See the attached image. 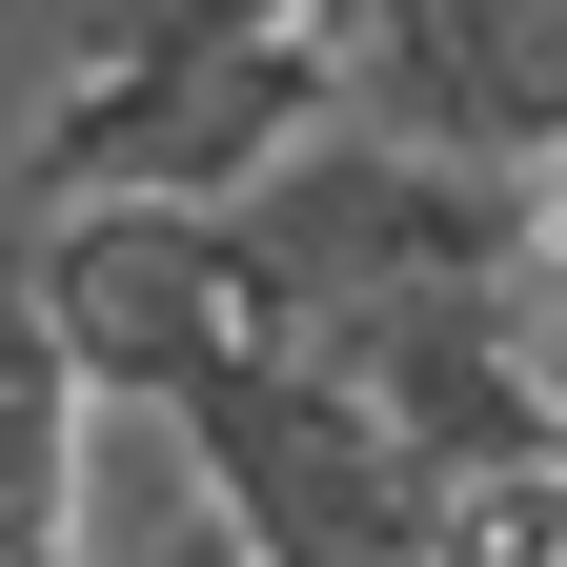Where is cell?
<instances>
[{
  "instance_id": "1",
  "label": "cell",
  "mask_w": 567,
  "mask_h": 567,
  "mask_svg": "<svg viewBox=\"0 0 567 567\" xmlns=\"http://www.w3.org/2000/svg\"><path fill=\"white\" fill-rule=\"evenodd\" d=\"M41 324H61V365H82L102 405L142 425H183L224 365H264V344H305L284 324V284L244 264L224 203H41Z\"/></svg>"
},
{
  "instance_id": "2",
  "label": "cell",
  "mask_w": 567,
  "mask_h": 567,
  "mask_svg": "<svg viewBox=\"0 0 567 567\" xmlns=\"http://www.w3.org/2000/svg\"><path fill=\"white\" fill-rule=\"evenodd\" d=\"M305 365L365 405L385 446L446 486V507L567 446V385H547V344H527V284H507V264H486V284H385V305L305 324Z\"/></svg>"
},
{
  "instance_id": "3",
  "label": "cell",
  "mask_w": 567,
  "mask_h": 567,
  "mask_svg": "<svg viewBox=\"0 0 567 567\" xmlns=\"http://www.w3.org/2000/svg\"><path fill=\"white\" fill-rule=\"evenodd\" d=\"M305 122H324V41L264 21V41H203V61L61 82L41 142H21V183H41V203H244Z\"/></svg>"
},
{
  "instance_id": "4",
  "label": "cell",
  "mask_w": 567,
  "mask_h": 567,
  "mask_svg": "<svg viewBox=\"0 0 567 567\" xmlns=\"http://www.w3.org/2000/svg\"><path fill=\"white\" fill-rule=\"evenodd\" d=\"M183 466L224 486V527H244L264 567H405L425 527H446V486H425L305 344H264V365L203 385V405H183Z\"/></svg>"
},
{
  "instance_id": "5",
  "label": "cell",
  "mask_w": 567,
  "mask_h": 567,
  "mask_svg": "<svg viewBox=\"0 0 567 567\" xmlns=\"http://www.w3.org/2000/svg\"><path fill=\"white\" fill-rule=\"evenodd\" d=\"M324 102L446 163H547L567 142V0H344Z\"/></svg>"
},
{
  "instance_id": "6",
  "label": "cell",
  "mask_w": 567,
  "mask_h": 567,
  "mask_svg": "<svg viewBox=\"0 0 567 567\" xmlns=\"http://www.w3.org/2000/svg\"><path fill=\"white\" fill-rule=\"evenodd\" d=\"M305 0H61V82H122V61H203V41H264Z\"/></svg>"
},
{
  "instance_id": "7",
  "label": "cell",
  "mask_w": 567,
  "mask_h": 567,
  "mask_svg": "<svg viewBox=\"0 0 567 567\" xmlns=\"http://www.w3.org/2000/svg\"><path fill=\"white\" fill-rule=\"evenodd\" d=\"M527 344H547V385H567V142H547V183H527Z\"/></svg>"
}]
</instances>
